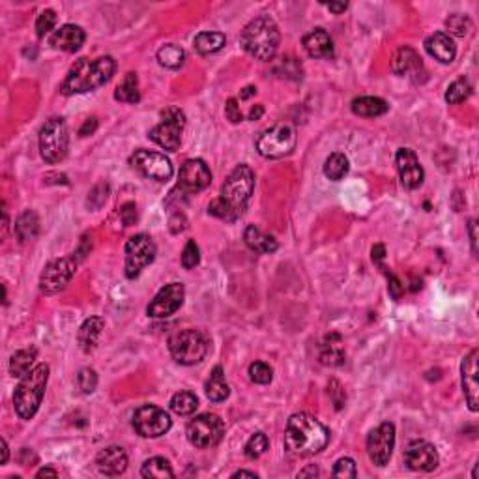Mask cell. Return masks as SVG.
Instances as JSON below:
<instances>
[{"label":"cell","mask_w":479,"mask_h":479,"mask_svg":"<svg viewBox=\"0 0 479 479\" xmlns=\"http://www.w3.org/2000/svg\"><path fill=\"white\" fill-rule=\"evenodd\" d=\"M255 189V173L249 165H238L225 180L221 193L208 204V212L225 221H236L247 210Z\"/></svg>","instance_id":"6da1fadb"},{"label":"cell","mask_w":479,"mask_h":479,"mask_svg":"<svg viewBox=\"0 0 479 479\" xmlns=\"http://www.w3.org/2000/svg\"><path fill=\"white\" fill-rule=\"evenodd\" d=\"M330 442V433L324 425L309 414H294L285 429V446L290 453L307 457L321 453Z\"/></svg>","instance_id":"7a4b0ae2"},{"label":"cell","mask_w":479,"mask_h":479,"mask_svg":"<svg viewBox=\"0 0 479 479\" xmlns=\"http://www.w3.org/2000/svg\"><path fill=\"white\" fill-rule=\"evenodd\" d=\"M116 62L113 56H99V58H81L62 82V94L73 96V94L92 92L96 88L104 87L105 82L115 75Z\"/></svg>","instance_id":"3957f363"},{"label":"cell","mask_w":479,"mask_h":479,"mask_svg":"<svg viewBox=\"0 0 479 479\" xmlns=\"http://www.w3.org/2000/svg\"><path fill=\"white\" fill-rule=\"evenodd\" d=\"M279 39V28L270 15L255 17L253 21L247 23V27L242 32V47L245 53H249L256 60H272L278 53Z\"/></svg>","instance_id":"277c9868"},{"label":"cell","mask_w":479,"mask_h":479,"mask_svg":"<svg viewBox=\"0 0 479 479\" xmlns=\"http://www.w3.org/2000/svg\"><path fill=\"white\" fill-rule=\"evenodd\" d=\"M47 380H49V365L45 363H38L28 375L23 376L13 395V404L19 418L30 419L36 416L44 399Z\"/></svg>","instance_id":"5b68a950"},{"label":"cell","mask_w":479,"mask_h":479,"mask_svg":"<svg viewBox=\"0 0 479 479\" xmlns=\"http://www.w3.org/2000/svg\"><path fill=\"white\" fill-rule=\"evenodd\" d=\"M208 349L206 335L199 330H182L169 339L170 356L182 365L201 363L206 358Z\"/></svg>","instance_id":"8992f818"},{"label":"cell","mask_w":479,"mask_h":479,"mask_svg":"<svg viewBox=\"0 0 479 479\" xmlns=\"http://www.w3.org/2000/svg\"><path fill=\"white\" fill-rule=\"evenodd\" d=\"M70 148L68 127L62 118H51L39 131V152L47 163L55 165L64 161Z\"/></svg>","instance_id":"52a82bcc"},{"label":"cell","mask_w":479,"mask_h":479,"mask_svg":"<svg viewBox=\"0 0 479 479\" xmlns=\"http://www.w3.org/2000/svg\"><path fill=\"white\" fill-rule=\"evenodd\" d=\"M296 147V130L292 124L281 122L266 130L256 141V150L262 158L279 159L289 156Z\"/></svg>","instance_id":"ba28073f"},{"label":"cell","mask_w":479,"mask_h":479,"mask_svg":"<svg viewBox=\"0 0 479 479\" xmlns=\"http://www.w3.org/2000/svg\"><path fill=\"white\" fill-rule=\"evenodd\" d=\"M225 435V425L216 414H202L191 419L187 425V440L199 449L218 446Z\"/></svg>","instance_id":"9c48e42d"},{"label":"cell","mask_w":479,"mask_h":479,"mask_svg":"<svg viewBox=\"0 0 479 479\" xmlns=\"http://www.w3.org/2000/svg\"><path fill=\"white\" fill-rule=\"evenodd\" d=\"M184 125V113L176 109V107H169V109L161 113V122L150 131V139L161 148H165V150L175 152V150H178L180 142H182Z\"/></svg>","instance_id":"30bf717a"},{"label":"cell","mask_w":479,"mask_h":479,"mask_svg":"<svg viewBox=\"0 0 479 479\" xmlns=\"http://www.w3.org/2000/svg\"><path fill=\"white\" fill-rule=\"evenodd\" d=\"M156 259V245L147 235H137L125 244V275L135 279Z\"/></svg>","instance_id":"8fae6325"},{"label":"cell","mask_w":479,"mask_h":479,"mask_svg":"<svg viewBox=\"0 0 479 479\" xmlns=\"http://www.w3.org/2000/svg\"><path fill=\"white\" fill-rule=\"evenodd\" d=\"M75 256H64V259L51 261L45 266L42 278H39V289L44 294H56L62 289H66V285L70 283L71 278L75 275Z\"/></svg>","instance_id":"7c38bea8"},{"label":"cell","mask_w":479,"mask_h":479,"mask_svg":"<svg viewBox=\"0 0 479 479\" xmlns=\"http://www.w3.org/2000/svg\"><path fill=\"white\" fill-rule=\"evenodd\" d=\"M170 425H173L170 416L163 409L154 406V404H144L133 416V427L144 438L163 436L165 433H169Z\"/></svg>","instance_id":"4fadbf2b"},{"label":"cell","mask_w":479,"mask_h":479,"mask_svg":"<svg viewBox=\"0 0 479 479\" xmlns=\"http://www.w3.org/2000/svg\"><path fill=\"white\" fill-rule=\"evenodd\" d=\"M130 163L133 169L150 180L167 182L173 176V163L165 154L152 152V150H137L130 158Z\"/></svg>","instance_id":"5bb4252c"},{"label":"cell","mask_w":479,"mask_h":479,"mask_svg":"<svg viewBox=\"0 0 479 479\" xmlns=\"http://www.w3.org/2000/svg\"><path fill=\"white\" fill-rule=\"evenodd\" d=\"M395 446V425L386 421L373 429L367 436V455L376 466H384L392 459Z\"/></svg>","instance_id":"9a60e30c"},{"label":"cell","mask_w":479,"mask_h":479,"mask_svg":"<svg viewBox=\"0 0 479 479\" xmlns=\"http://www.w3.org/2000/svg\"><path fill=\"white\" fill-rule=\"evenodd\" d=\"M212 182V173L202 159H187L178 175V189L185 195H193L206 189Z\"/></svg>","instance_id":"2e32d148"},{"label":"cell","mask_w":479,"mask_h":479,"mask_svg":"<svg viewBox=\"0 0 479 479\" xmlns=\"http://www.w3.org/2000/svg\"><path fill=\"white\" fill-rule=\"evenodd\" d=\"M185 298V289L182 283H170L159 290L158 294L148 305V316L152 318H167V316L175 315L176 311L182 307Z\"/></svg>","instance_id":"e0dca14e"},{"label":"cell","mask_w":479,"mask_h":479,"mask_svg":"<svg viewBox=\"0 0 479 479\" xmlns=\"http://www.w3.org/2000/svg\"><path fill=\"white\" fill-rule=\"evenodd\" d=\"M404 463L414 472H433L438 466V452L429 442H412L404 453Z\"/></svg>","instance_id":"ac0fdd59"},{"label":"cell","mask_w":479,"mask_h":479,"mask_svg":"<svg viewBox=\"0 0 479 479\" xmlns=\"http://www.w3.org/2000/svg\"><path fill=\"white\" fill-rule=\"evenodd\" d=\"M395 161H397L401 184H403L406 189H418L419 185L423 184L425 173L414 150H410V148H401L397 152V156H395Z\"/></svg>","instance_id":"d6986e66"},{"label":"cell","mask_w":479,"mask_h":479,"mask_svg":"<svg viewBox=\"0 0 479 479\" xmlns=\"http://www.w3.org/2000/svg\"><path fill=\"white\" fill-rule=\"evenodd\" d=\"M478 358L479 352L474 349L461 365V380H463L464 397L468 401V406L472 412H478L479 404V384H478Z\"/></svg>","instance_id":"ffe728a7"},{"label":"cell","mask_w":479,"mask_h":479,"mask_svg":"<svg viewBox=\"0 0 479 479\" xmlns=\"http://www.w3.org/2000/svg\"><path fill=\"white\" fill-rule=\"evenodd\" d=\"M392 71L399 77H409L414 82H419V77L425 75L423 62L412 47H401L392 58Z\"/></svg>","instance_id":"44dd1931"},{"label":"cell","mask_w":479,"mask_h":479,"mask_svg":"<svg viewBox=\"0 0 479 479\" xmlns=\"http://www.w3.org/2000/svg\"><path fill=\"white\" fill-rule=\"evenodd\" d=\"M96 464H98V470L101 474L115 478V475L124 474L125 468H127V453L120 446L105 447L98 453Z\"/></svg>","instance_id":"7402d4cb"},{"label":"cell","mask_w":479,"mask_h":479,"mask_svg":"<svg viewBox=\"0 0 479 479\" xmlns=\"http://www.w3.org/2000/svg\"><path fill=\"white\" fill-rule=\"evenodd\" d=\"M85 30L77 25H64L58 30L53 32L51 36V45L55 49L66 51V53H75L81 49V45L85 44Z\"/></svg>","instance_id":"603a6c76"},{"label":"cell","mask_w":479,"mask_h":479,"mask_svg":"<svg viewBox=\"0 0 479 479\" xmlns=\"http://www.w3.org/2000/svg\"><path fill=\"white\" fill-rule=\"evenodd\" d=\"M425 49L433 58H436L442 64H452L457 55V47L453 44V39L449 34L435 32L433 36L427 38L425 42Z\"/></svg>","instance_id":"cb8c5ba5"},{"label":"cell","mask_w":479,"mask_h":479,"mask_svg":"<svg viewBox=\"0 0 479 479\" xmlns=\"http://www.w3.org/2000/svg\"><path fill=\"white\" fill-rule=\"evenodd\" d=\"M304 49L311 58H332L333 42L324 28H315L304 38Z\"/></svg>","instance_id":"d4e9b609"},{"label":"cell","mask_w":479,"mask_h":479,"mask_svg":"<svg viewBox=\"0 0 479 479\" xmlns=\"http://www.w3.org/2000/svg\"><path fill=\"white\" fill-rule=\"evenodd\" d=\"M104 328L105 321L101 316H90V318L82 322V326L79 328V333H77V341H79V347L82 349V352H92L96 349Z\"/></svg>","instance_id":"484cf974"},{"label":"cell","mask_w":479,"mask_h":479,"mask_svg":"<svg viewBox=\"0 0 479 479\" xmlns=\"http://www.w3.org/2000/svg\"><path fill=\"white\" fill-rule=\"evenodd\" d=\"M244 242L245 245L249 247L251 251H256V253H275L278 251V240L272 238V236L264 235L259 227L255 225H249L244 232Z\"/></svg>","instance_id":"4316f807"},{"label":"cell","mask_w":479,"mask_h":479,"mask_svg":"<svg viewBox=\"0 0 479 479\" xmlns=\"http://www.w3.org/2000/svg\"><path fill=\"white\" fill-rule=\"evenodd\" d=\"M390 105L382 98H375V96H363V98H356L352 101V111L358 116H367V118H375V116L386 115Z\"/></svg>","instance_id":"83f0119b"},{"label":"cell","mask_w":479,"mask_h":479,"mask_svg":"<svg viewBox=\"0 0 479 479\" xmlns=\"http://www.w3.org/2000/svg\"><path fill=\"white\" fill-rule=\"evenodd\" d=\"M229 393L230 390L227 380H225L223 367L218 365V367H213L212 375H210L206 382V395L212 403H221V401L229 397Z\"/></svg>","instance_id":"f1b7e54d"},{"label":"cell","mask_w":479,"mask_h":479,"mask_svg":"<svg viewBox=\"0 0 479 479\" xmlns=\"http://www.w3.org/2000/svg\"><path fill=\"white\" fill-rule=\"evenodd\" d=\"M321 361L324 365H341L344 361V350H343V341L339 337L337 333H332L328 335L326 341L322 343L321 347Z\"/></svg>","instance_id":"f546056e"},{"label":"cell","mask_w":479,"mask_h":479,"mask_svg":"<svg viewBox=\"0 0 479 479\" xmlns=\"http://www.w3.org/2000/svg\"><path fill=\"white\" fill-rule=\"evenodd\" d=\"M36 356H38L36 349L17 350L10 359V375L15 376V378H23L25 375H28L36 367L34 365L36 363Z\"/></svg>","instance_id":"4dcf8cb0"},{"label":"cell","mask_w":479,"mask_h":479,"mask_svg":"<svg viewBox=\"0 0 479 479\" xmlns=\"http://www.w3.org/2000/svg\"><path fill=\"white\" fill-rule=\"evenodd\" d=\"M225 44H227V38L221 32H201L197 34L195 42H193L195 49L201 55H213V53L223 49Z\"/></svg>","instance_id":"1f68e13d"},{"label":"cell","mask_w":479,"mask_h":479,"mask_svg":"<svg viewBox=\"0 0 479 479\" xmlns=\"http://www.w3.org/2000/svg\"><path fill=\"white\" fill-rule=\"evenodd\" d=\"M39 230V219L36 216V212L32 210H27L19 216V219L15 221V232L19 236L21 242H28V240H34L38 236Z\"/></svg>","instance_id":"d6a6232c"},{"label":"cell","mask_w":479,"mask_h":479,"mask_svg":"<svg viewBox=\"0 0 479 479\" xmlns=\"http://www.w3.org/2000/svg\"><path fill=\"white\" fill-rule=\"evenodd\" d=\"M115 98L118 99V101H125V104H137V101L141 99L137 73L130 71V73L124 77V81L120 82L118 88H116Z\"/></svg>","instance_id":"836d02e7"},{"label":"cell","mask_w":479,"mask_h":479,"mask_svg":"<svg viewBox=\"0 0 479 479\" xmlns=\"http://www.w3.org/2000/svg\"><path fill=\"white\" fill-rule=\"evenodd\" d=\"M349 158L341 152L332 154L324 161V175H326V178L333 180V182H339L341 178H344V176L349 175Z\"/></svg>","instance_id":"e575fe53"},{"label":"cell","mask_w":479,"mask_h":479,"mask_svg":"<svg viewBox=\"0 0 479 479\" xmlns=\"http://www.w3.org/2000/svg\"><path fill=\"white\" fill-rule=\"evenodd\" d=\"M141 474H142V478H148V479L175 478V472H173V468H170L169 461L163 457L148 459L147 463L142 464Z\"/></svg>","instance_id":"d590c367"},{"label":"cell","mask_w":479,"mask_h":479,"mask_svg":"<svg viewBox=\"0 0 479 479\" xmlns=\"http://www.w3.org/2000/svg\"><path fill=\"white\" fill-rule=\"evenodd\" d=\"M158 60L163 68L178 70V68H182L185 62V51L175 44L163 45V47L158 51Z\"/></svg>","instance_id":"8d00e7d4"},{"label":"cell","mask_w":479,"mask_h":479,"mask_svg":"<svg viewBox=\"0 0 479 479\" xmlns=\"http://www.w3.org/2000/svg\"><path fill=\"white\" fill-rule=\"evenodd\" d=\"M170 409L178 416H191L199 409V399L195 393L178 392L170 399Z\"/></svg>","instance_id":"74e56055"},{"label":"cell","mask_w":479,"mask_h":479,"mask_svg":"<svg viewBox=\"0 0 479 479\" xmlns=\"http://www.w3.org/2000/svg\"><path fill=\"white\" fill-rule=\"evenodd\" d=\"M472 94V87L466 79H457L455 82L449 85L446 92V101L449 105H459L463 104L464 99H468V96Z\"/></svg>","instance_id":"f35d334b"},{"label":"cell","mask_w":479,"mask_h":479,"mask_svg":"<svg viewBox=\"0 0 479 479\" xmlns=\"http://www.w3.org/2000/svg\"><path fill=\"white\" fill-rule=\"evenodd\" d=\"M268 449V436L264 433H256L249 438V442L245 444V457L247 459H259L262 453Z\"/></svg>","instance_id":"ab89813d"},{"label":"cell","mask_w":479,"mask_h":479,"mask_svg":"<svg viewBox=\"0 0 479 479\" xmlns=\"http://www.w3.org/2000/svg\"><path fill=\"white\" fill-rule=\"evenodd\" d=\"M249 378L255 384H270L273 378V371L272 367L264 361H255V363L249 365Z\"/></svg>","instance_id":"60d3db41"},{"label":"cell","mask_w":479,"mask_h":479,"mask_svg":"<svg viewBox=\"0 0 479 479\" xmlns=\"http://www.w3.org/2000/svg\"><path fill=\"white\" fill-rule=\"evenodd\" d=\"M446 27L447 32L453 34V36H464L470 30V19L466 15L455 13V15L447 17Z\"/></svg>","instance_id":"b9f144b4"},{"label":"cell","mask_w":479,"mask_h":479,"mask_svg":"<svg viewBox=\"0 0 479 479\" xmlns=\"http://www.w3.org/2000/svg\"><path fill=\"white\" fill-rule=\"evenodd\" d=\"M56 25V13L53 10H44L38 15V21H36V32H38L39 38H44L47 34L55 28Z\"/></svg>","instance_id":"7bdbcfd3"},{"label":"cell","mask_w":479,"mask_h":479,"mask_svg":"<svg viewBox=\"0 0 479 479\" xmlns=\"http://www.w3.org/2000/svg\"><path fill=\"white\" fill-rule=\"evenodd\" d=\"M199 262H201V251H199V245H197L193 240H189V242L185 244L184 253H182V266H184L185 270H193Z\"/></svg>","instance_id":"ee69618b"},{"label":"cell","mask_w":479,"mask_h":479,"mask_svg":"<svg viewBox=\"0 0 479 479\" xmlns=\"http://www.w3.org/2000/svg\"><path fill=\"white\" fill-rule=\"evenodd\" d=\"M77 384L82 390V393H92L98 386V375L94 369H81L77 375Z\"/></svg>","instance_id":"f6af8a7d"},{"label":"cell","mask_w":479,"mask_h":479,"mask_svg":"<svg viewBox=\"0 0 479 479\" xmlns=\"http://www.w3.org/2000/svg\"><path fill=\"white\" fill-rule=\"evenodd\" d=\"M332 474L335 475V478H344V479L350 478V479H354L356 475H358V470H356V463H354V461H352V459H349V457L339 459Z\"/></svg>","instance_id":"bcb514c9"},{"label":"cell","mask_w":479,"mask_h":479,"mask_svg":"<svg viewBox=\"0 0 479 479\" xmlns=\"http://www.w3.org/2000/svg\"><path fill=\"white\" fill-rule=\"evenodd\" d=\"M107 195H109V185L105 184L96 185V187L90 191V195H88V206L94 208V210H98V208H101L105 204Z\"/></svg>","instance_id":"7dc6e473"},{"label":"cell","mask_w":479,"mask_h":479,"mask_svg":"<svg viewBox=\"0 0 479 479\" xmlns=\"http://www.w3.org/2000/svg\"><path fill=\"white\" fill-rule=\"evenodd\" d=\"M330 395H332L335 409H337V410L343 409L344 401H347V395H344V390L341 387V384H339L337 380L330 382Z\"/></svg>","instance_id":"c3c4849f"},{"label":"cell","mask_w":479,"mask_h":479,"mask_svg":"<svg viewBox=\"0 0 479 479\" xmlns=\"http://www.w3.org/2000/svg\"><path fill=\"white\" fill-rule=\"evenodd\" d=\"M225 115H227V118H229L232 124H238V122H242V120H244V116H242V111H240V105H238V101H236V98H230L229 101H227V105H225Z\"/></svg>","instance_id":"681fc988"},{"label":"cell","mask_w":479,"mask_h":479,"mask_svg":"<svg viewBox=\"0 0 479 479\" xmlns=\"http://www.w3.org/2000/svg\"><path fill=\"white\" fill-rule=\"evenodd\" d=\"M120 216H122V221H124L125 225H133L137 221V206L133 202H127V204H124L122 210H120Z\"/></svg>","instance_id":"f907efd6"},{"label":"cell","mask_w":479,"mask_h":479,"mask_svg":"<svg viewBox=\"0 0 479 479\" xmlns=\"http://www.w3.org/2000/svg\"><path fill=\"white\" fill-rule=\"evenodd\" d=\"M390 281H392V283H390V294H392L395 299H399L404 292V285L401 283L395 275H390Z\"/></svg>","instance_id":"816d5d0a"},{"label":"cell","mask_w":479,"mask_h":479,"mask_svg":"<svg viewBox=\"0 0 479 479\" xmlns=\"http://www.w3.org/2000/svg\"><path fill=\"white\" fill-rule=\"evenodd\" d=\"M96 127H98V120H96V118H88L87 122H85V125H82L81 130H79V135H81V137L92 135L94 131H96Z\"/></svg>","instance_id":"f5cc1de1"},{"label":"cell","mask_w":479,"mask_h":479,"mask_svg":"<svg viewBox=\"0 0 479 479\" xmlns=\"http://www.w3.org/2000/svg\"><path fill=\"white\" fill-rule=\"evenodd\" d=\"M468 232H470V242H472V251L478 253V223H475V221H470Z\"/></svg>","instance_id":"db71d44e"},{"label":"cell","mask_w":479,"mask_h":479,"mask_svg":"<svg viewBox=\"0 0 479 479\" xmlns=\"http://www.w3.org/2000/svg\"><path fill=\"white\" fill-rule=\"evenodd\" d=\"M384 256H386V247L382 244L375 245V247H373V261H375L376 264H380V262L384 261Z\"/></svg>","instance_id":"11a10c76"},{"label":"cell","mask_w":479,"mask_h":479,"mask_svg":"<svg viewBox=\"0 0 479 479\" xmlns=\"http://www.w3.org/2000/svg\"><path fill=\"white\" fill-rule=\"evenodd\" d=\"M326 6H328V10L333 11V13H343V11L349 8L347 2H330V4H326Z\"/></svg>","instance_id":"9f6ffc18"},{"label":"cell","mask_w":479,"mask_h":479,"mask_svg":"<svg viewBox=\"0 0 479 479\" xmlns=\"http://www.w3.org/2000/svg\"><path fill=\"white\" fill-rule=\"evenodd\" d=\"M307 475H311V478H315V475H318V468H316L315 464L313 466H309V468L301 470L298 474V478H307Z\"/></svg>","instance_id":"6f0895ef"},{"label":"cell","mask_w":479,"mask_h":479,"mask_svg":"<svg viewBox=\"0 0 479 479\" xmlns=\"http://www.w3.org/2000/svg\"><path fill=\"white\" fill-rule=\"evenodd\" d=\"M262 113H264V107H262V105H256V107H253V109L249 111V120H259L262 116Z\"/></svg>","instance_id":"680465c9"},{"label":"cell","mask_w":479,"mask_h":479,"mask_svg":"<svg viewBox=\"0 0 479 479\" xmlns=\"http://www.w3.org/2000/svg\"><path fill=\"white\" fill-rule=\"evenodd\" d=\"M45 475L56 478V475H58V472H56V470H53V468H42L38 474H36V478H45Z\"/></svg>","instance_id":"91938a15"},{"label":"cell","mask_w":479,"mask_h":479,"mask_svg":"<svg viewBox=\"0 0 479 479\" xmlns=\"http://www.w3.org/2000/svg\"><path fill=\"white\" fill-rule=\"evenodd\" d=\"M256 92V88L255 87H247V88H244V92L240 94V99H247V98H251L253 94Z\"/></svg>","instance_id":"94428289"},{"label":"cell","mask_w":479,"mask_h":479,"mask_svg":"<svg viewBox=\"0 0 479 479\" xmlns=\"http://www.w3.org/2000/svg\"><path fill=\"white\" fill-rule=\"evenodd\" d=\"M232 478H256V474L255 472H247V470H240Z\"/></svg>","instance_id":"6125c7cd"},{"label":"cell","mask_w":479,"mask_h":479,"mask_svg":"<svg viewBox=\"0 0 479 479\" xmlns=\"http://www.w3.org/2000/svg\"><path fill=\"white\" fill-rule=\"evenodd\" d=\"M0 444H2V461L0 463L6 464L8 463V444H6V440H2Z\"/></svg>","instance_id":"be15d7a7"}]
</instances>
